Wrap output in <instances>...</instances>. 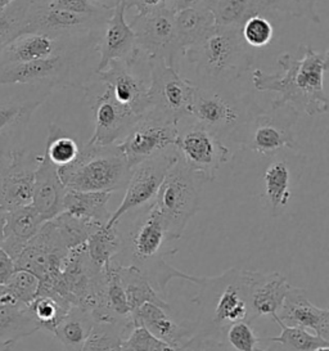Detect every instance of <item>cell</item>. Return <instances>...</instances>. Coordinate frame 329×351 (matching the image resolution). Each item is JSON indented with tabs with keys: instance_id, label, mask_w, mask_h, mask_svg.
Returning <instances> with one entry per match:
<instances>
[{
	"instance_id": "816d5d0a",
	"label": "cell",
	"mask_w": 329,
	"mask_h": 351,
	"mask_svg": "<svg viewBox=\"0 0 329 351\" xmlns=\"http://www.w3.org/2000/svg\"><path fill=\"white\" fill-rule=\"evenodd\" d=\"M13 349V346L10 345V343H7V342H4V341L0 340V351H12Z\"/></svg>"
},
{
	"instance_id": "c3c4849f",
	"label": "cell",
	"mask_w": 329,
	"mask_h": 351,
	"mask_svg": "<svg viewBox=\"0 0 329 351\" xmlns=\"http://www.w3.org/2000/svg\"><path fill=\"white\" fill-rule=\"evenodd\" d=\"M93 4L98 8H102L106 11H112L113 8L121 1V0H90Z\"/></svg>"
},
{
	"instance_id": "8d00e7d4",
	"label": "cell",
	"mask_w": 329,
	"mask_h": 351,
	"mask_svg": "<svg viewBox=\"0 0 329 351\" xmlns=\"http://www.w3.org/2000/svg\"><path fill=\"white\" fill-rule=\"evenodd\" d=\"M34 0H13L0 11V52L23 34L26 16Z\"/></svg>"
},
{
	"instance_id": "2e32d148",
	"label": "cell",
	"mask_w": 329,
	"mask_h": 351,
	"mask_svg": "<svg viewBox=\"0 0 329 351\" xmlns=\"http://www.w3.org/2000/svg\"><path fill=\"white\" fill-rule=\"evenodd\" d=\"M69 252L57 228L48 220L14 260L16 269L35 274L40 285H49L61 274L62 264Z\"/></svg>"
},
{
	"instance_id": "d4e9b609",
	"label": "cell",
	"mask_w": 329,
	"mask_h": 351,
	"mask_svg": "<svg viewBox=\"0 0 329 351\" xmlns=\"http://www.w3.org/2000/svg\"><path fill=\"white\" fill-rule=\"evenodd\" d=\"M44 223L31 205L4 211L3 242L0 247L16 260L25 246L38 234Z\"/></svg>"
},
{
	"instance_id": "db71d44e",
	"label": "cell",
	"mask_w": 329,
	"mask_h": 351,
	"mask_svg": "<svg viewBox=\"0 0 329 351\" xmlns=\"http://www.w3.org/2000/svg\"><path fill=\"white\" fill-rule=\"evenodd\" d=\"M311 351H329L328 345H321V346H318V348H315L314 350Z\"/></svg>"
},
{
	"instance_id": "836d02e7",
	"label": "cell",
	"mask_w": 329,
	"mask_h": 351,
	"mask_svg": "<svg viewBox=\"0 0 329 351\" xmlns=\"http://www.w3.org/2000/svg\"><path fill=\"white\" fill-rule=\"evenodd\" d=\"M271 319L280 327V335L276 337H263L264 342H271L273 345L261 351H311L321 345H328L329 341L323 340L310 330L286 326L279 320L278 315Z\"/></svg>"
},
{
	"instance_id": "6da1fadb",
	"label": "cell",
	"mask_w": 329,
	"mask_h": 351,
	"mask_svg": "<svg viewBox=\"0 0 329 351\" xmlns=\"http://www.w3.org/2000/svg\"><path fill=\"white\" fill-rule=\"evenodd\" d=\"M302 57L291 53L278 57L282 73H267L260 69L252 73V84L257 92H273L277 97L271 108L291 107L297 112L317 116L328 112V95L324 90V75L328 70L329 52H317L302 45Z\"/></svg>"
},
{
	"instance_id": "11a10c76",
	"label": "cell",
	"mask_w": 329,
	"mask_h": 351,
	"mask_svg": "<svg viewBox=\"0 0 329 351\" xmlns=\"http://www.w3.org/2000/svg\"><path fill=\"white\" fill-rule=\"evenodd\" d=\"M121 351H134V350H132V349H129V348H126V346H125V345H123V350H121Z\"/></svg>"
},
{
	"instance_id": "ffe728a7",
	"label": "cell",
	"mask_w": 329,
	"mask_h": 351,
	"mask_svg": "<svg viewBox=\"0 0 329 351\" xmlns=\"http://www.w3.org/2000/svg\"><path fill=\"white\" fill-rule=\"evenodd\" d=\"M39 156L25 149L10 154V161L0 174V208L8 211L31 205Z\"/></svg>"
},
{
	"instance_id": "603a6c76",
	"label": "cell",
	"mask_w": 329,
	"mask_h": 351,
	"mask_svg": "<svg viewBox=\"0 0 329 351\" xmlns=\"http://www.w3.org/2000/svg\"><path fill=\"white\" fill-rule=\"evenodd\" d=\"M67 189L58 174V167L53 165L47 156H39V164L35 173L31 206L44 221L51 220L63 213V198Z\"/></svg>"
},
{
	"instance_id": "1f68e13d",
	"label": "cell",
	"mask_w": 329,
	"mask_h": 351,
	"mask_svg": "<svg viewBox=\"0 0 329 351\" xmlns=\"http://www.w3.org/2000/svg\"><path fill=\"white\" fill-rule=\"evenodd\" d=\"M264 189L273 217H278L291 198V169L284 160L270 162L264 174Z\"/></svg>"
},
{
	"instance_id": "d6a6232c",
	"label": "cell",
	"mask_w": 329,
	"mask_h": 351,
	"mask_svg": "<svg viewBox=\"0 0 329 351\" xmlns=\"http://www.w3.org/2000/svg\"><path fill=\"white\" fill-rule=\"evenodd\" d=\"M134 327L129 322H94L82 351H121L123 341Z\"/></svg>"
},
{
	"instance_id": "277c9868",
	"label": "cell",
	"mask_w": 329,
	"mask_h": 351,
	"mask_svg": "<svg viewBox=\"0 0 329 351\" xmlns=\"http://www.w3.org/2000/svg\"><path fill=\"white\" fill-rule=\"evenodd\" d=\"M132 166L116 145H86L69 165L58 167L63 186L77 192L120 191L127 184Z\"/></svg>"
},
{
	"instance_id": "ac0fdd59",
	"label": "cell",
	"mask_w": 329,
	"mask_h": 351,
	"mask_svg": "<svg viewBox=\"0 0 329 351\" xmlns=\"http://www.w3.org/2000/svg\"><path fill=\"white\" fill-rule=\"evenodd\" d=\"M144 58L142 56L134 62L113 61L104 71L95 73L101 83L111 88L113 97L139 117L149 108V71L144 73L138 70Z\"/></svg>"
},
{
	"instance_id": "9c48e42d",
	"label": "cell",
	"mask_w": 329,
	"mask_h": 351,
	"mask_svg": "<svg viewBox=\"0 0 329 351\" xmlns=\"http://www.w3.org/2000/svg\"><path fill=\"white\" fill-rule=\"evenodd\" d=\"M149 64V108L152 114L178 125L191 117L197 84L183 77L164 61L148 60Z\"/></svg>"
},
{
	"instance_id": "9a60e30c",
	"label": "cell",
	"mask_w": 329,
	"mask_h": 351,
	"mask_svg": "<svg viewBox=\"0 0 329 351\" xmlns=\"http://www.w3.org/2000/svg\"><path fill=\"white\" fill-rule=\"evenodd\" d=\"M174 12L171 10L135 14L129 23L133 29L138 49L148 60L164 61L179 70V45L175 30Z\"/></svg>"
},
{
	"instance_id": "4dcf8cb0",
	"label": "cell",
	"mask_w": 329,
	"mask_h": 351,
	"mask_svg": "<svg viewBox=\"0 0 329 351\" xmlns=\"http://www.w3.org/2000/svg\"><path fill=\"white\" fill-rule=\"evenodd\" d=\"M94 318L90 311L80 306H71L53 330V336L61 342L67 351H82V345L88 339Z\"/></svg>"
},
{
	"instance_id": "8992f818",
	"label": "cell",
	"mask_w": 329,
	"mask_h": 351,
	"mask_svg": "<svg viewBox=\"0 0 329 351\" xmlns=\"http://www.w3.org/2000/svg\"><path fill=\"white\" fill-rule=\"evenodd\" d=\"M95 47L60 53L45 60L0 66V85H30L45 88H82L89 80L80 73V62Z\"/></svg>"
},
{
	"instance_id": "3957f363",
	"label": "cell",
	"mask_w": 329,
	"mask_h": 351,
	"mask_svg": "<svg viewBox=\"0 0 329 351\" xmlns=\"http://www.w3.org/2000/svg\"><path fill=\"white\" fill-rule=\"evenodd\" d=\"M204 86H224L236 82L252 66L255 49L247 45L241 29L215 26L195 45L183 51Z\"/></svg>"
},
{
	"instance_id": "8fae6325",
	"label": "cell",
	"mask_w": 329,
	"mask_h": 351,
	"mask_svg": "<svg viewBox=\"0 0 329 351\" xmlns=\"http://www.w3.org/2000/svg\"><path fill=\"white\" fill-rule=\"evenodd\" d=\"M84 97L92 110L94 134L88 141L89 145H119L132 130L139 116L120 104L108 85L98 79L89 80L82 88Z\"/></svg>"
},
{
	"instance_id": "ba28073f",
	"label": "cell",
	"mask_w": 329,
	"mask_h": 351,
	"mask_svg": "<svg viewBox=\"0 0 329 351\" xmlns=\"http://www.w3.org/2000/svg\"><path fill=\"white\" fill-rule=\"evenodd\" d=\"M226 86L197 85L191 117L217 138L232 134L239 125L260 110L246 95H238Z\"/></svg>"
},
{
	"instance_id": "4fadbf2b",
	"label": "cell",
	"mask_w": 329,
	"mask_h": 351,
	"mask_svg": "<svg viewBox=\"0 0 329 351\" xmlns=\"http://www.w3.org/2000/svg\"><path fill=\"white\" fill-rule=\"evenodd\" d=\"M179 158L176 147L149 157L132 167L121 205L111 215L106 227H113L127 213L154 202L164 176Z\"/></svg>"
},
{
	"instance_id": "5bb4252c",
	"label": "cell",
	"mask_w": 329,
	"mask_h": 351,
	"mask_svg": "<svg viewBox=\"0 0 329 351\" xmlns=\"http://www.w3.org/2000/svg\"><path fill=\"white\" fill-rule=\"evenodd\" d=\"M110 14L111 11L79 14L56 8L51 5V1L34 0L26 16L23 34L39 32L53 36L99 35Z\"/></svg>"
},
{
	"instance_id": "7dc6e473",
	"label": "cell",
	"mask_w": 329,
	"mask_h": 351,
	"mask_svg": "<svg viewBox=\"0 0 329 351\" xmlns=\"http://www.w3.org/2000/svg\"><path fill=\"white\" fill-rule=\"evenodd\" d=\"M202 3L204 0H171V11H182V10L201 5Z\"/></svg>"
},
{
	"instance_id": "4316f807",
	"label": "cell",
	"mask_w": 329,
	"mask_h": 351,
	"mask_svg": "<svg viewBox=\"0 0 329 351\" xmlns=\"http://www.w3.org/2000/svg\"><path fill=\"white\" fill-rule=\"evenodd\" d=\"M202 4L221 27L242 29L248 19L270 12L269 0H204Z\"/></svg>"
},
{
	"instance_id": "e575fe53",
	"label": "cell",
	"mask_w": 329,
	"mask_h": 351,
	"mask_svg": "<svg viewBox=\"0 0 329 351\" xmlns=\"http://www.w3.org/2000/svg\"><path fill=\"white\" fill-rule=\"evenodd\" d=\"M85 250L97 268H106L121 250V237L117 226L97 229L85 242Z\"/></svg>"
},
{
	"instance_id": "f907efd6",
	"label": "cell",
	"mask_w": 329,
	"mask_h": 351,
	"mask_svg": "<svg viewBox=\"0 0 329 351\" xmlns=\"http://www.w3.org/2000/svg\"><path fill=\"white\" fill-rule=\"evenodd\" d=\"M3 228H4V211L0 208V246L3 242Z\"/></svg>"
},
{
	"instance_id": "d590c367",
	"label": "cell",
	"mask_w": 329,
	"mask_h": 351,
	"mask_svg": "<svg viewBox=\"0 0 329 351\" xmlns=\"http://www.w3.org/2000/svg\"><path fill=\"white\" fill-rule=\"evenodd\" d=\"M82 145L79 142L67 134L58 125L49 124L45 154L47 158L57 167L69 165L77 157Z\"/></svg>"
},
{
	"instance_id": "7402d4cb",
	"label": "cell",
	"mask_w": 329,
	"mask_h": 351,
	"mask_svg": "<svg viewBox=\"0 0 329 351\" xmlns=\"http://www.w3.org/2000/svg\"><path fill=\"white\" fill-rule=\"evenodd\" d=\"M278 318L286 326L311 330L323 340L329 341V310L315 306L304 289L291 286L278 311Z\"/></svg>"
},
{
	"instance_id": "7bdbcfd3",
	"label": "cell",
	"mask_w": 329,
	"mask_h": 351,
	"mask_svg": "<svg viewBox=\"0 0 329 351\" xmlns=\"http://www.w3.org/2000/svg\"><path fill=\"white\" fill-rule=\"evenodd\" d=\"M269 11L284 13L295 19H308L314 23L321 22L317 12V0H269Z\"/></svg>"
},
{
	"instance_id": "cb8c5ba5",
	"label": "cell",
	"mask_w": 329,
	"mask_h": 351,
	"mask_svg": "<svg viewBox=\"0 0 329 351\" xmlns=\"http://www.w3.org/2000/svg\"><path fill=\"white\" fill-rule=\"evenodd\" d=\"M134 326H143L157 339L180 349L193 335V328L178 323L171 310L164 309L156 304L145 302L132 313Z\"/></svg>"
},
{
	"instance_id": "7c38bea8",
	"label": "cell",
	"mask_w": 329,
	"mask_h": 351,
	"mask_svg": "<svg viewBox=\"0 0 329 351\" xmlns=\"http://www.w3.org/2000/svg\"><path fill=\"white\" fill-rule=\"evenodd\" d=\"M192 123L178 126L176 151L191 170L202 176L205 182H214L219 169L232 158V152L220 138L202 125Z\"/></svg>"
},
{
	"instance_id": "681fc988",
	"label": "cell",
	"mask_w": 329,
	"mask_h": 351,
	"mask_svg": "<svg viewBox=\"0 0 329 351\" xmlns=\"http://www.w3.org/2000/svg\"><path fill=\"white\" fill-rule=\"evenodd\" d=\"M8 161H10V155H4V154L0 152V174L4 170V167L8 164Z\"/></svg>"
},
{
	"instance_id": "f6af8a7d",
	"label": "cell",
	"mask_w": 329,
	"mask_h": 351,
	"mask_svg": "<svg viewBox=\"0 0 329 351\" xmlns=\"http://www.w3.org/2000/svg\"><path fill=\"white\" fill-rule=\"evenodd\" d=\"M127 10L134 8L136 14L171 10V0H123Z\"/></svg>"
},
{
	"instance_id": "83f0119b",
	"label": "cell",
	"mask_w": 329,
	"mask_h": 351,
	"mask_svg": "<svg viewBox=\"0 0 329 351\" xmlns=\"http://www.w3.org/2000/svg\"><path fill=\"white\" fill-rule=\"evenodd\" d=\"M112 193L108 192H77L69 191L63 198V211L106 227L111 219L108 202Z\"/></svg>"
},
{
	"instance_id": "484cf974",
	"label": "cell",
	"mask_w": 329,
	"mask_h": 351,
	"mask_svg": "<svg viewBox=\"0 0 329 351\" xmlns=\"http://www.w3.org/2000/svg\"><path fill=\"white\" fill-rule=\"evenodd\" d=\"M40 330V326L34 318L29 305L17 302L5 292L0 295V340L13 348L22 339L32 336Z\"/></svg>"
},
{
	"instance_id": "b9f144b4",
	"label": "cell",
	"mask_w": 329,
	"mask_h": 351,
	"mask_svg": "<svg viewBox=\"0 0 329 351\" xmlns=\"http://www.w3.org/2000/svg\"><path fill=\"white\" fill-rule=\"evenodd\" d=\"M241 34L248 47H251L252 49H261L273 40L274 27L265 16L258 14L248 19L243 23Z\"/></svg>"
},
{
	"instance_id": "5b68a950",
	"label": "cell",
	"mask_w": 329,
	"mask_h": 351,
	"mask_svg": "<svg viewBox=\"0 0 329 351\" xmlns=\"http://www.w3.org/2000/svg\"><path fill=\"white\" fill-rule=\"evenodd\" d=\"M204 183V178L185 165L180 156L164 176L152 205L173 241L182 238L188 223L198 213Z\"/></svg>"
},
{
	"instance_id": "f35d334b",
	"label": "cell",
	"mask_w": 329,
	"mask_h": 351,
	"mask_svg": "<svg viewBox=\"0 0 329 351\" xmlns=\"http://www.w3.org/2000/svg\"><path fill=\"white\" fill-rule=\"evenodd\" d=\"M29 308L34 318L39 323L40 330L53 333L60 320L71 308V305L63 300L56 299L49 295H39L31 302Z\"/></svg>"
},
{
	"instance_id": "30bf717a",
	"label": "cell",
	"mask_w": 329,
	"mask_h": 351,
	"mask_svg": "<svg viewBox=\"0 0 329 351\" xmlns=\"http://www.w3.org/2000/svg\"><path fill=\"white\" fill-rule=\"evenodd\" d=\"M53 89L30 85H0V152L10 155L23 139L31 116Z\"/></svg>"
},
{
	"instance_id": "ee69618b",
	"label": "cell",
	"mask_w": 329,
	"mask_h": 351,
	"mask_svg": "<svg viewBox=\"0 0 329 351\" xmlns=\"http://www.w3.org/2000/svg\"><path fill=\"white\" fill-rule=\"evenodd\" d=\"M51 4L56 8L79 14H94L106 11L95 7L90 0H51Z\"/></svg>"
},
{
	"instance_id": "44dd1931",
	"label": "cell",
	"mask_w": 329,
	"mask_h": 351,
	"mask_svg": "<svg viewBox=\"0 0 329 351\" xmlns=\"http://www.w3.org/2000/svg\"><path fill=\"white\" fill-rule=\"evenodd\" d=\"M247 299L252 322L261 317H276L282 308L291 285L280 273L243 270Z\"/></svg>"
},
{
	"instance_id": "f1b7e54d",
	"label": "cell",
	"mask_w": 329,
	"mask_h": 351,
	"mask_svg": "<svg viewBox=\"0 0 329 351\" xmlns=\"http://www.w3.org/2000/svg\"><path fill=\"white\" fill-rule=\"evenodd\" d=\"M174 13L176 39L180 53L199 42L216 26L214 16L204 4Z\"/></svg>"
},
{
	"instance_id": "f546056e",
	"label": "cell",
	"mask_w": 329,
	"mask_h": 351,
	"mask_svg": "<svg viewBox=\"0 0 329 351\" xmlns=\"http://www.w3.org/2000/svg\"><path fill=\"white\" fill-rule=\"evenodd\" d=\"M114 267L117 269L119 277L121 279L123 291L132 313L145 302L156 304L164 309L171 310L170 304L154 289L151 282L139 269L135 268L133 265L119 264H114Z\"/></svg>"
},
{
	"instance_id": "74e56055",
	"label": "cell",
	"mask_w": 329,
	"mask_h": 351,
	"mask_svg": "<svg viewBox=\"0 0 329 351\" xmlns=\"http://www.w3.org/2000/svg\"><path fill=\"white\" fill-rule=\"evenodd\" d=\"M51 221L57 228L66 247L70 251L84 245L97 229L102 227L89 220L72 217L64 211L58 217L51 219Z\"/></svg>"
},
{
	"instance_id": "60d3db41",
	"label": "cell",
	"mask_w": 329,
	"mask_h": 351,
	"mask_svg": "<svg viewBox=\"0 0 329 351\" xmlns=\"http://www.w3.org/2000/svg\"><path fill=\"white\" fill-rule=\"evenodd\" d=\"M3 287L10 298H13L17 302L30 305L39 296L40 279L27 270L16 269L7 285Z\"/></svg>"
},
{
	"instance_id": "9f6ffc18",
	"label": "cell",
	"mask_w": 329,
	"mask_h": 351,
	"mask_svg": "<svg viewBox=\"0 0 329 351\" xmlns=\"http://www.w3.org/2000/svg\"><path fill=\"white\" fill-rule=\"evenodd\" d=\"M1 292H3V287H0V295H1Z\"/></svg>"
},
{
	"instance_id": "ab89813d",
	"label": "cell",
	"mask_w": 329,
	"mask_h": 351,
	"mask_svg": "<svg viewBox=\"0 0 329 351\" xmlns=\"http://www.w3.org/2000/svg\"><path fill=\"white\" fill-rule=\"evenodd\" d=\"M263 337L254 330L252 323L242 320L232 323L223 332V345L226 351H261Z\"/></svg>"
},
{
	"instance_id": "e0dca14e",
	"label": "cell",
	"mask_w": 329,
	"mask_h": 351,
	"mask_svg": "<svg viewBox=\"0 0 329 351\" xmlns=\"http://www.w3.org/2000/svg\"><path fill=\"white\" fill-rule=\"evenodd\" d=\"M178 134V125L152 114H143L117 147L133 167L175 147Z\"/></svg>"
},
{
	"instance_id": "7a4b0ae2",
	"label": "cell",
	"mask_w": 329,
	"mask_h": 351,
	"mask_svg": "<svg viewBox=\"0 0 329 351\" xmlns=\"http://www.w3.org/2000/svg\"><path fill=\"white\" fill-rule=\"evenodd\" d=\"M123 217L129 220L117 223L123 224V230L117 227L121 237V250L113 258L114 264L133 265L139 269L162 298L167 295L170 280H192L193 276L180 271L166 261V258L176 254V250L167 248V243L173 239L152 204L130 211Z\"/></svg>"
},
{
	"instance_id": "52a82bcc",
	"label": "cell",
	"mask_w": 329,
	"mask_h": 351,
	"mask_svg": "<svg viewBox=\"0 0 329 351\" xmlns=\"http://www.w3.org/2000/svg\"><path fill=\"white\" fill-rule=\"evenodd\" d=\"M297 119V111L291 107L271 108L269 112L260 108L239 125L228 139L243 149L267 157L277 155L284 148L298 151L293 133Z\"/></svg>"
},
{
	"instance_id": "bcb514c9",
	"label": "cell",
	"mask_w": 329,
	"mask_h": 351,
	"mask_svg": "<svg viewBox=\"0 0 329 351\" xmlns=\"http://www.w3.org/2000/svg\"><path fill=\"white\" fill-rule=\"evenodd\" d=\"M16 271V263L10 255L0 247V287L5 286L13 273Z\"/></svg>"
},
{
	"instance_id": "f5cc1de1",
	"label": "cell",
	"mask_w": 329,
	"mask_h": 351,
	"mask_svg": "<svg viewBox=\"0 0 329 351\" xmlns=\"http://www.w3.org/2000/svg\"><path fill=\"white\" fill-rule=\"evenodd\" d=\"M12 1H13V0H0V11L4 10L5 7H8Z\"/></svg>"
},
{
	"instance_id": "d6986e66",
	"label": "cell",
	"mask_w": 329,
	"mask_h": 351,
	"mask_svg": "<svg viewBox=\"0 0 329 351\" xmlns=\"http://www.w3.org/2000/svg\"><path fill=\"white\" fill-rule=\"evenodd\" d=\"M126 11L127 8L125 1L121 0L111 11L107 21L104 22L94 48L99 54L95 73L104 71L113 61L134 62L142 57L133 29L125 20Z\"/></svg>"
}]
</instances>
